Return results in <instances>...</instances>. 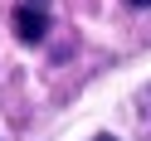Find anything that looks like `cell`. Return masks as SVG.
<instances>
[{
	"label": "cell",
	"instance_id": "obj_3",
	"mask_svg": "<svg viewBox=\"0 0 151 141\" xmlns=\"http://www.w3.org/2000/svg\"><path fill=\"white\" fill-rule=\"evenodd\" d=\"M132 5H137V10H151V0H132Z\"/></svg>",
	"mask_w": 151,
	"mask_h": 141
},
{
	"label": "cell",
	"instance_id": "obj_1",
	"mask_svg": "<svg viewBox=\"0 0 151 141\" xmlns=\"http://www.w3.org/2000/svg\"><path fill=\"white\" fill-rule=\"evenodd\" d=\"M10 24H15V39H20V44H39L44 34H49V10H44V0H24V5H15Z\"/></svg>",
	"mask_w": 151,
	"mask_h": 141
},
{
	"label": "cell",
	"instance_id": "obj_4",
	"mask_svg": "<svg viewBox=\"0 0 151 141\" xmlns=\"http://www.w3.org/2000/svg\"><path fill=\"white\" fill-rule=\"evenodd\" d=\"M93 141H117V136H93Z\"/></svg>",
	"mask_w": 151,
	"mask_h": 141
},
{
	"label": "cell",
	"instance_id": "obj_2",
	"mask_svg": "<svg viewBox=\"0 0 151 141\" xmlns=\"http://www.w3.org/2000/svg\"><path fill=\"white\" fill-rule=\"evenodd\" d=\"M141 102H146V117H151V88H146V92H141Z\"/></svg>",
	"mask_w": 151,
	"mask_h": 141
}]
</instances>
